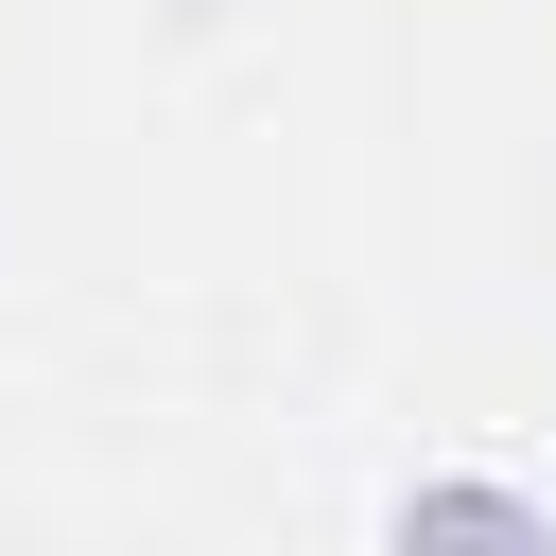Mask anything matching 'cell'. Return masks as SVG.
Here are the masks:
<instances>
[{"instance_id":"1","label":"cell","mask_w":556,"mask_h":556,"mask_svg":"<svg viewBox=\"0 0 556 556\" xmlns=\"http://www.w3.org/2000/svg\"><path fill=\"white\" fill-rule=\"evenodd\" d=\"M382 556H556V504H521L504 469H417Z\"/></svg>"}]
</instances>
